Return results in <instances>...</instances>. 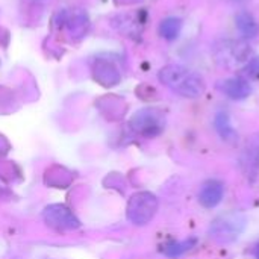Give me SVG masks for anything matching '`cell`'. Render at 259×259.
I'll return each instance as SVG.
<instances>
[{
  "label": "cell",
  "mask_w": 259,
  "mask_h": 259,
  "mask_svg": "<svg viewBox=\"0 0 259 259\" xmlns=\"http://www.w3.org/2000/svg\"><path fill=\"white\" fill-rule=\"evenodd\" d=\"M158 77L167 88L188 99L200 97L206 88L205 80L200 74L179 64L162 67Z\"/></svg>",
  "instance_id": "cell-1"
},
{
  "label": "cell",
  "mask_w": 259,
  "mask_h": 259,
  "mask_svg": "<svg viewBox=\"0 0 259 259\" xmlns=\"http://www.w3.org/2000/svg\"><path fill=\"white\" fill-rule=\"evenodd\" d=\"M246 229V217L240 212H228L217 217L211 228L209 237L222 244L234 243Z\"/></svg>",
  "instance_id": "cell-2"
},
{
  "label": "cell",
  "mask_w": 259,
  "mask_h": 259,
  "mask_svg": "<svg viewBox=\"0 0 259 259\" xmlns=\"http://www.w3.org/2000/svg\"><path fill=\"white\" fill-rule=\"evenodd\" d=\"M158 206L159 203L155 194L149 191L135 193L127 202V208H126L127 220L135 226H146L156 215Z\"/></svg>",
  "instance_id": "cell-3"
},
{
  "label": "cell",
  "mask_w": 259,
  "mask_h": 259,
  "mask_svg": "<svg viewBox=\"0 0 259 259\" xmlns=\"http://www.w3.org/2000/svg\"><path fill=\"white\" fill-rule=\"evenodd\" d=\"M129 124L135 134L144 138H155L164 131L165 117L156 108H143L132 115Z\"/></svg>",
  "instance_id": "cell-4"
},
{
  "label": "cell",
  "mask_w": 259,
  "mask_h": 259,
  "mask_svg": "<svg viewBox=\"0 0 259 259\" xmlns=\"http://www.w3.org/2000/svg\"><path fill=\"white\" fill-rule=\"evenodd\" d=\"M252 50L244 41H222L214 49L215 61L220 65H238L249 61Z\"/></svg>",
  "instance_id": "cell-5"
},
{
  "label": "cell",
  "mask_w": 259,
  "mask_h": 259,
  "mask_svg": "<svg viewBox=\"0 0 259 259\" xmlns=\"http://www.w3.org/2000/svg\"><path fill=\"white\" fill-rule=\"evenodd\" d=\"M42 219L52 229L59 231V232L74 231L80 228V222L71 212V209L61 203L49 205L42 212Z\"/></svg>",
  "instance_id": "cell-6"
},
{
  "label": "cell",
  "mask_w": 259,
  "mask_h": 259,
  "mask_svg": "<svg viewBox=\"0 0 259 259\" xmlns=\"http://www.w3.org/2000/svg\"><path fill=\"white\" fill-rule=\"evenodd\" d=\"M93 74L94 79L103 87H114L120 82V71L108 59H102V58L96 59L93 65Z\"/></svg>",
  "instance_id": "cell-7"
},
{
  "label": "cell",
  "mask_w": 259,
  "mask_h": 259,
  "mask_svg": "<svg viewBox=\"0 0 259 259\" xmlns=\"http://www.w3.org/2000/svg\"><path fill=\"white\" fill-rule=\"evenodd\" d=\"M219 90L232 100H244L250 96L252 87L244 77H229L219 83Z\"/></svg>",
  "instance_id": "cell-8"
},
{
  "label": "cell",
  "mask_w": 259,
  "mask_h": 259,
  "mask_svg": "<svg viewBox=\"0 0 259 259\" xmlns=\"http://www.w3.org/2000/svg\"><path fill=\"white\" fill-rule=\"evenodd\" d=\"M225 194V187L220 181H208L202 185L200 193H199V200L202 203V206L205 208H215Z\"/></svg>",
  "instance_id": "cell-9"
},
{
  "label": "cell",
  "mask_w": 259,
  "mask_h": 259,
  "mask_svg": "<svg viewBox=\"0 0 259 259\" xmlns=\"http://www.w3.org/2000/svg\"><path fill=\"white\" fill-rule=\"evenodd\" d=\"M214 127L225 141H234L237 138V131L232 126L228 112H217L214 117Z\"/></svg>",
  "instance_id": "cell-10"
},
{
  "label": "cell",
  "mask_w": 259,
  "mask_h": 259,
  "mask_svg": "<svg viewBox=\"0 0 259 259\" xmlns=\"http://www.w3.org/2000/svg\"><path fill=\"white\" fill-rule=\"evenodd\" d=\"M235 21H237V27L243 33V36H246V38H255L259 33L258 21L247 11H241L237 15Z\"/></svg>",
  "instance_id": "cell-11"
},
{
  "label": "cell",
  "mask_w": 259,
  "mask_h": 259,
  "mask_svg": "<svg viewBox=\"0 0 259 259\" xmlns=\"http://www.w3.org/2000/svg\"><path fill=\"white\" fill-rule=\"evenodd\" d=\"M181 30H182V20L178 17H168V18L162 20L159 24V35L168 41L176 39L179 36Z\"/></svg>",
  "instance_id": "cell-12"
},
{
  "label": "cell",
  "mask_w": 259,
  "mask_h": 259,
  "mask_svg": "<svg viewBox=\"0 0 259 259\" xmlns=\"http://www.w3.org/2000/svg\"><path fill=\"white\" fill-rule=\"evenodd\" d=\"M196 246V238L184 240V241H171L162 246V253L168 258H179L188 250H191Z\"/></svg>",
  "instance_id": "cell-13"
},
{
  "label": "cell",
  "mask_w": 259,
  "mask_h": 259,
  "mask_svg": "<svg viewBox=\"0 0 259 259\" xmlns=\"http://www.w3.org/2000/svg\"><path fill=\"white\" fill-rule=\"evenodd\" d=\"M244 164L247 165V171H252L256 173L259 168V138L253 140L249 146H247V150H246V159H244Z\"/></svg>",
  "instance_id": "cell-14"
},
{
  "label": "cell",
  "mask_w": 259,
  "mask_h": 259,
  "mask_svg": "<svg viewBox=\"0 0 259 259\" xmlns=\"http://www.w3.org/2000/svg\"><path fill=\"white\" fill-rule=\"evenodd\" d=\"M246 71L250 77H255L259 79V58H253L249 61L247 67H246Z\"/></svg>",
  "instance_id": "cell-15"
},
{
  "label": "cell",
  "mask_w": 259,
  "mask_h": 259,
  "mask_svg": "<svg viewBox=\"0 0 259 259\" xmlns=\"http://www.w3.org/2000/svg\"><path fill=\"white\" fill-rule=\"evenodd\" d=\"M253 256H255V259H259V244H256L253 249Z\"/></svg>",
  "instance_id": "cell-16"
}]
</instances>
